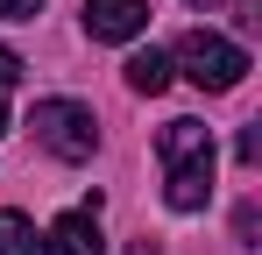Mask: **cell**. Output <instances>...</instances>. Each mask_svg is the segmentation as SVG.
Masks as SVG:
<instances>
[{
	"mask_svg": "<svg viewBox=\"0 0 262 255\" xmlns=\"http://www.w3.org/2000/svg\"><path fill=\"white\" fill-rule=\"evenodd\" d=\"M36 142H43L50 156H64V163H92V149H99V121H92V107L78 99H36Z\"/></svg>",
	"mask_w": 262,
	"mask_h": 255,
	"instance_id": "obj_3",
	"label": "cell"
},
{
	"mask_svg": "<svg viewBox=\"0 0 262 255\" xmlns=\"http://www.w3.org/2000/svg\"><path fill=\"white\" fill-rule=\"evenodd\" d=\"M149 29V0H85V36L92 42H135Z\"/></svg>",
	"mask_w": 262,
	"mask_h": 255,
	"instance_id": "obj_4",
	"label": "cell"
},
{
	"mask_svg": "<svg viewBox=\"0 0 262 255\" xmlns=\"http://www.w3.org/2000/svg\"><path fill=\"white\" fill-rule=\"evenodd\" d=\"M156 156H163V199H170V213H199L213 199V128L206 121H163Z\"/></svg>",
	"mask_w": 262,
	"mask_h": 255,
	"instance_id": "obj_1",
	"label": "cell"
},
{
	"mask_svg": "<svg viewBox=\"0 0 262 255\" xmlns=\"http://www.w3.org/2000/svg\"><path fill=\"white\" fill-rule=\"evenodd\" d=\"M7 85H21V57H14V50L0 42V92H7Z\"/></svg>",
	"mask_w": 262,
	"mask_h": 255,
	"instance_id": "obj_9",
	"label": "cell"
},
{
	"mask_svg": "<svg viewBox=\"0 0 262 255\" xmlns=\"http://www.w3.org/2000/svg\"><path fill=\"white\" fill-rule=\"evenodd\" d=\"M170 71H184L199 92H234V85L248 78V50L213 36V29H191V36L170 50Z\"/></svg>",
	"mask_w": 262,
	"mask_h": 255,
	"instance_id": "obj_2",
	"label": "cell"
},
{
	"mask_svg": "<svg viewBox=\"0 0 262 255\" xmlns=\"http://www.w3.org/2000/svg\"><path fill=\"white\" fill-rule=\"evenodd\" d=\"M43 255H106V241H99V206H85V213H64V220H50V234H43Z\"/></svg>",
	"mask_w": 262,
	"mask_h": 255,
	"instance_id": "obj_5",
	"label": "cell"
},
{
	"mask_svg": "<svg viewBox=\"0 0 262 255\" xmlns=\"http://www.w3.org/2000/svg\"><path fill=\"white\" fill-rule=\"evenodd\" d=\"M43 241H36V227L21 220L14 206H0V255H36Z\"/></svg>",
	"mask_w": 262,
	"mask_h": 255,
	"instance_id": "obj_7",
	"label": "cell"
},
{
	"mask_svg": "<svg viewBox=\"0 0 262 255\" xmlns=\"http://www.w3.org/2000/svg\"><path fill=\"white\" fill-rule=\"evenodd\" d=\"M234 156H241V163H255V156H262V121H255V128H241V142H234Z\"/></svg>",
	"mask_w": 262,
	"mask_h": 255,
	"instance_id": "obj_8",
	"label": "cell"
},
{
	"mask_svg": "<svg viewBox=\"0 0 262 255\" xmlns=\"http://www.w3.org/2000/svg\"><path fill=\"white\" fill-rule=\"evenodd\" d=\"M128 85L156 99V92L170 85V57H163V50H135V57H128Z\"/></svg>",
	"mask_w": 262,
	"mask_h": 255,
	"instance_id": "obj_6",
	"label": "cell"
},
{
	"mask_svg": "<svg viewBox=\"0 0 262 255\" xmlns=\"http://www.w3.org/2000/svg\"><path fill=\"white\" fill-rule=\"evenodd\" d=\"M36 7H43V0H0V14H7V22H36Z\"/></svg>",
	"mask_w": 262,
	"mask_h": 255,
	"instance_id": "obj_10",
	"label": "cell"
},
{
	"mask_svg": "<svg viewBox=\"0 0 262 255\" xmlns=\"http://www.w3.org/2000/svg\"><path fill=\"white\" fill-rule=\"evenodd\" d=\"M191 7H220V0H191Z\"/></svg>",
	"mask_w": 262,
	"mask_h": 255,
	"instance_id": "obj_12",
	"label": "cell"
},
{
	"mask_svg": "<svg viewBox=\"0 0 262 255\" xmlns=\"http://www.w3.org/2000/svg\"><path fill=\"white\" fill-rule=\"evenodd\" d=\"M0 128H7V99H0Z\"/></svg>",
	"mask_w": 262,
	"mask_h": 255,
	"instance_id": "obj_11",
	"label": "cell"
}]
</instances>
